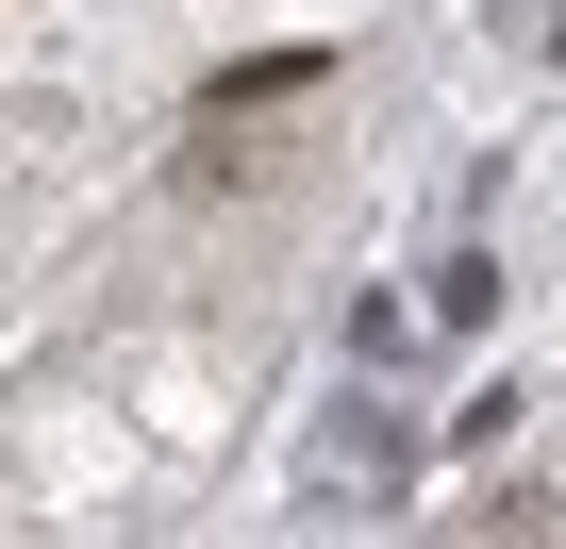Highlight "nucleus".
Returning <instances> with one entry per match:
<instances>
[{"instance_id": "7ed1b4c3", "label": "nucleus", "mask_w": 566, "mask_h": 549, "mask_svg": "<svg viewBox=\"0 0 566 549\" xmlns=\"http://www.w3.org/2000/svg\"><path fill=\"white\" fill-rule=\"evenodd\" d=\"M483 300H500V284H483V250H450V266H433V334H483Z\"/></svg>"}, {"instance_id": "f03ea898", "label": "nucleus", "mask_w": 566, "mask_h": 549, "mask_svg": "<svg viewBox=\"0 0 566 549\" xmlns=\"http://www.w3.org/2000/svg\"><path fill=\"white\" fill-rule=\"evenodd\" d=\"M334 483H400V416H334Z\"/></svg>"}, {"instance_id": "f257e3e1", "label": "nucleus", "mask_w": 566, "mask_h": 549, "mask_svg": "<svg viewBox=\"0 0 566 549\" xmlns=\"http://www.w3.org/2000/svg\"><path fill=\"white\" fill-rule=\"evenodd\" d=\"M301 84H334V51H250V67H217L200 101H217V117H250V101H301Z\"/></svg>"}]
</instances>
